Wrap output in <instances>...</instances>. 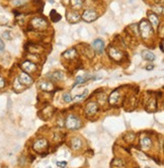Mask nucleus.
I'll return each mask as SVG.
<instances>
[{
  "label": "nucleus",
  "instance_id": "1",
  "mask_svg": "<svg viewBox=\"0 0 164 168\" xmlns=\"http://www.w3.org/2000/svg\"><path fill=\"white\" fill-rule=\"evenodd\" d=\"M139 30H140L141 36L143 38V40H148V39H150L153 36V28L151 26V24L149 23L148 20L146 19H143L140 22Z\"/></svg>",
  "mask_w": 164,
  "mask_h": 168
},
{
  "label": "nucleus",
  "instance_id": "2",
  "mask_svg": "<svg viewBox=\"0 0 164 168\" xmlns=\"http://www.w3.org/2000/svg\"><path fill=\"white\" fill-rule=\"evenodd\" d=\"M30 25V28H34V30H44L47 28L48 23H47L46 19H44V18L34 17L32 19Z\"/></svg>",
  "mask_w": 164,
  "mask_h": 168
},
{
  "label": "nucleus",
  "instance_id": "3",
  "mask_svg": "<svg viewBox=\"0 0 164 168\" xmlns=\"http://www.w3.org/2000/svg\"><path fill=\"white\" fill-rule=\"evenodd\" d=\"M66 127L70 130H75L80 127V120L75 116H69L66 120Z\"/></svg>",
  "mask_w": 164,
  "mask_h": 168
},
{
  "label": "nucleus",
  "instance_id": "4",
  "mask_svg": "<svg viewBox=\"0 0 164 168\" xmlns=\"http://www.w3.org/2000/svg\"><path fill=\"white\" fill-rule=\"evenodd\" d=\"M82 18L87 22L94 21L97 18V13L93 9H86L84 10L83 14H82Z\"/></svg>",
  "mask_w": 164,
  "mask_h": 168
},
{
  "label": "nucleus",
  "instance_id": "5",
  "mask_svg": "<svg viewBox=\"0 0 164 168\" xmlns=\"http://www.w3.org/2000/svg\"><path fill=\"white\" fill-rule=\"evenodd\" d=\"M108 55H110V57L112 59V60L114 61H120L122 60L123 58V53L121 52L119 49L114 48V47H110L108 48Z\"/></svg>",
  "mask_w": 164,
  "mask_h": 168
},
{
  "label": "nucleus",
  "instance_id": "6",
  "mask_svg": "<svg viewBox=\"0 0 164 168\" xmlns=\"http://www.w3.org/2000/svg\"><path fill=\"white\" fill-rule=\"evenodd\" d=\"M21 68L23 69L25 73H32L37 71V65L30 61H24L21 64Z\"/></svg>",
  "mask_w": 164,
  "mask_h": 168
},
{
  "label": "nucleus",
  "instance_id": "7",
  "mask_svg": "<svg viewBox=\"0 0 164 168\" xmlns=\"http://www.w3.org/2000/svg\"><path fill=\"white\" fill-rule=\"evenodd\" d=\"M18 80L20 81V83L24 84V85H30L32 83V78L30 76L28 73H25V72L20 73L19 76H18Z\"/></svg>",
  "mask_w": 164,
  "mask_h": 168
},
{
  "label": "nucleus",
  "instance_id": "8",
  "mask_svg": "<svg viewBox=\"0 0 164 168\" xmlns=\"http://www.w3.org/2000/svg\"><path fill=\"white\" fill-rule=\"evenodd\" d=\"M92 47H93L94 51L98 53V54H102L103 53V50H104V43L102 40L100 39H97L95 40L93 43H92Z\"/></svg>",
  "mask_w": 164,
  "mask_h": 168
},
{
  "label": "nucleus",
  "instance_id": "9",
  "mask_svg": "<svg viewBox=\"0 0 164 168\" xmlns=\"http://www.w3.org/2000/svg\"><path fill=\"white\" fill-rule=\"evenodd\" d=\"M98 110V106L96 104V102H89L87 103L85 107V112L88 116H93V114H96V112Z\"/></svg>",
  "mask_w": 164,
  "mask_h": 168
},
{
  "label": "nucleus",
  "instance_id": "10",
  "mask_svg": "<svg viewBox=\"0 0 164 168\" xmlns=\"http://www.w3.org/2000/svg\"><path fill=\"white\" fill-rule=\"evenodd\" d=\"M47 146H48V143H47V141L44 140V139H42V140H38L34 143V149L36 151L44 150V149L47 148Z\"/></svg>",
  "mask_w": 164,
  "mask_h": 168
},
{
  "label": "nucleus",
  "instance_id": "11",
  "mask_svg": "<svg viewBox=\"0 0 164 168\" xmlns=\"http://www.w3.org/2000/svg\"><path fill=\"white\" fill-rule=\"evenodd\" d=\"M148 17H149V20H150V22H151V26H152L153 28H155V30H156L157 26L159 25V22H160V21H159V17L155 13H153V12L149 13Z\"/></svg>",
  "mask_w": 164,
  "mask_h": 168
},
{
  "label": "nucleus",
  "instance_id": "12",
  "mask_svg": "<svg viewBox=\"0 0 164 168\" xmlns=\"http://www.w3.org/2000/svg\"><path fill=\"white\" fill-rule=\"evenodd\" d=\"M141 146H142V149H144V150H149L151 148V146H152V141H151V139L148 138V137L143 138L142 141H141Z\"/></svg>",
  "mask_w": 164,
  "mask_h": 168
},
{
  "label": "nucleus",
  "instance_id": "13",
  "mask_svg": "<svg viewBox=\"0 0 164 168\" xmlns=\"http://www.w3.org/2000/svg\"><path fill=\"white\" fill-rule=\"evenodd\" d=\"M142 57H143V59L146 61H153L155 59V55L153 54L152 52L147 51V50H145L142 52Z\"/></svg>",
  "mask_w": 164,
  "mask_h": 168
},
{
  "label": "nucleus",
  "instance_id": "14",
  "mask_svg": "<svg viewBox=\"0 0 164 168\" xmlns=\"http://www.w3.org/2000/svg\"><path fill=\"white\" fill-rule=\"evenodd\" d=\"M79 14L77 13V12H75V11H71V12H69L68 14H67V18H68V20L69 21H71V22H76L77 20L79 19Z\"/></svg>",
  "mask_w": 164,
  "mask_h": 168
},
{
  "label": "nucleus",
  "instance_id": "15",
  "mask_svg": "<svg viewBox=\"0 0 164 168\" xmlns=\"http://www.w3.org/2000/svg\"><path fill=\"white\" fill-rule=\"evenodd\" d=\"M71 146H72V148L74 149V150H78V149H80L81 146H82L81 140L78 138H74L72 140V142H71Z\"/></svg>",
  "mask_w": 164,
  "mask_h": 168
},
{
  "label": "nucleus",
  "instance_id": "16",
  "mask_svg": "<svg viewBox=\"0 0 164 168\" xmlns=\"http://www.w3.org/2000/svg\"><path fill=\"white\" fill-rule=\"evenodd\" d=\"M63 57L66 59H73L76 57V51L74 49H71V50H68L63 54Z\"/></svg>",
  "mask_w": 164,
  "mask_h": 168
},
{
  "label": "nucleus",
  "instance_id": "17",
  "mask_svg": "<svg viewBox=\"0 0 164 168\" xmlns=\"http://www.w3.org/2000/svg\"><path fill=\"white\" fill-rule=\"evenodd\" d=\"M119 98H120V95H119L118 91H114L112 93L110 97V104H116L119 102Z\"/></svg>",
  "mask_w": 164,
  "mask_h": 168
},
{
  "label": "nucleus",
  "instance_id": "18",
  "mask_svg": "<svg viewBox=\"0 0 164 168\" xmlns=\"http://www.w3.org/2000/svg\"><path fill=\"white\" fill-rule=\"evenodd\" d=\"M50 17L52 18V20H53V21H55V22L59 21V20L61 19V15L56 11V10H52V11H51Z\"/></svg>",
  "mask_w": 164,
  "mask_h": 168
},
{
  "label": "nucleus",
  "instance_id": "19",
  "mask_svg": "<svg viewBox=\"0 0 164 168\" xmlns=\"http://www.w3.org/2000/svg\"><path fill=\"white\" fill-rule=\"evenodd\" d=\"M82 4H83L82 0H71V6L75 9H79L82 6Z\"/></svg>",
  "mask_w": 164,
  "mask_h": 168
},
{
  "label": "nucleus",
  "instance_id": "20",
  "mask_svg": "<svg viewBox=\"0 0 164 168\" xmlns=\"http://www.w3.org/2000/svg\"><path fill=\"white\" fill-rule=\"evenodd\" d=\"M40 86L43 90H46V91H50V90L53 89V85L50 82H42Z\"/></svg>",
  "mask_w": 164,
  "mask_h": 168
},
{
  "label": "nucleus",
  "instance_id": "21",
  "mask_svg": "<svg viewBox=\"0 0 164 168\" xmlns=\"http://www.w3.org/2000/svg\"><path fill=\"white\" fill-rule=\"evenodd\" d=\"M88 78H86V77H82V76H78L76 78V81H75V85H78V84H82L84 83L86 80H87Z\"/></svg>",
  "mask_w": 164,
  "mask_h": 168
},
{
  "label": "nucleus",
  "instance_id": "22",
  "mask_svg": "<svg viewBox=\"0 0 164 168\" xmlns=\"http://www.w3.org/2000/svg\"><path fill=\"white\" fill-rule=\"evenodd\" d=\"M87 93H88V90L86 89V90H84L83 91V93L80 94V95H77L76 97L74 98L75 100H79V99H81V98H83V97H85L86 95H87Z\"/></svg>",
  "mask_w": 164,
  "mask_h": 168
},
{
  "label": "nucleus",
  "instance_id": "23",
  "mask_svg": "<svg viewBox=\"0 0 164 168\" xmlns=\"http://www.w3.org/2000/svg\"><path fill=\"white\" fill-rule=\"evenodd\" d=\"M64 100L66 102H70V101H72V97H71V95H70V93H65L64 94Z\"/></svg>",
  "mask_w": 164,
  "mask_h": 168
},
{
  "label": "nucleus",
  "instance_id": "24",
  "mask_svg": "<svg viewBox=\"0 0 164 168\" xmlns=\"http://www.w3.org/2000/svg\"><path fill=\"white\" fill-rule=\"evenodd\" d=\"M11 36L10 32H3V36L5 39H7V40H11V36Z\"/></svg>",
  "mask_w": 164,
  "mask_h": 168
},
{
  "label": "nucleus",
  "instance_id": "25",
  "mask_svg": "<svg viewBox=\"0 0 164 168\" xmlns=\"http://www.w3.org/2000/svg\"><path fill=\"white\" fill-rule=\"evenodd\" d=\"M22 2H23V0H14V1L12 2V4L15 6H19L22 4Z\"/></svg>",
  "mask_w": 164,
  "mask_h": 168
},
{
  "label": "nucleus",
  "instance_id": "26",
  "mask_svg": "<svg viewBox=\"0 0 164 168\" xmlns=\"http://www.w3.org/2000/svg\"><path fill=\"white\" fill-rule=\"evenodd\" d=\"M57 165L60 168H65V166L67 165V162H65V161H63V162H57Z\"/></svg>",
  "mask_w": 164,
  "mask_h": 168
},
{
  "label": "nucleus",
  "instance_id": "27",
  "mask_svg": "<svg viewBox=\"0 0 164 168\" xmlns=\"http://www.w3.org/2000/svg\"><path fill=\"white\" fill-rule=\"evenodd\" d=\"M4 85H5V81H4V79L0 76V88H3Z\"/></svg>",
  "mask_w": 164,
  "mask_h": 168
},
{
  "label": "nucleus",
  "instance_id": "28",
  "mask_svg": "<svg viewBox=\"0 0 164 168\" xmlns=\"http://www.w3.org/2000/svg\"><path fill=\"white\" fill-rule=\"evenodd\" d=\"M3 49H4V43H3V41L0 39V52L3 51Z\"/></svg>",
  "mask_w": 164,
  "mask_h": 168
},
{
  "label": "nucleus",
  "instance_id": "29",
  "mask_svg": "<svg viewBox=\"0 0 164 168\" xmlns=\"http://www.w3.org/2000/svg\"><path fill=\"white\" fill-rule=\"evenodd\" d=\"M153 69V66H148L147 67V70H152Z\"/></svg>",
  "mask_w": 164,
  "mask_h": 168
},
{
  "label": "nucleus",
  "instance_id": "30",
  "mask_svg": "<svg viewBox=\"0 0 164 168\" xmlns=\"http://www.w3.org/2000/svg\"><path fill=\"white\" fill-rule=\"evenodd\" d=\"M160 49H161V51H163V45H162V43L160 44Z\"/></svg>",
  "mask_w": 164,
  "mask_h": 168
}]
</instances>
